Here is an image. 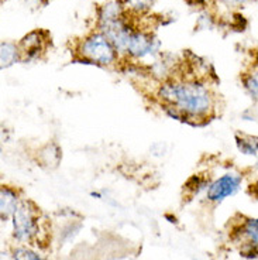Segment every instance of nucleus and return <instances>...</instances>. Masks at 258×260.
<instances>
[{
	"instance_id": "nucleus-13",
	"label": "nucleus",
	"mask_w": 258,
	"mask_h": 260,
	"mask_svg": "<svg viewBox=\"0 0 258 260\" xmlns=\"http://www.w3.org/2000/svg\"><path fill=\"white\" fill-rule=\"evenodd\" d=\"M153 3H154V0H127V5L138 13L149 10L150 7L153 6Z\"/></svg>"
},
{
	"instance_id": "nucleus-12",
	"label": "nucleus",
	"mask_w": 258,
	"mask_h": 260,
	"mask_svg": "<svg viewBox=\"0 0 258 260\" xmlns=\"http://www.w3.org/2000/svg\"><path fill=\"white\" fill-rule=\"evenodd\" d=\"M13 260H46L40 254L32 252L31 249L27 247H17L13 250Z\"/></svg>"
},
{
	"instance_id": "nucleus-17",
	"label": "nucleus",
	"mask_w": 258,
	"mask_h": 260,
	"mask_svg": "<svg viewBox=\"0 0 258 260\" xmlns=\"http://www.w3.org/2000/svg\"><path fill=\"white\" fill-rule=\"evenodd\" d=\"M31 2H34V3H40L41 0H31Z\"/></svg>"
},
{
	"instance_id": "nucleus-3",
	"label": "nucleus",
	"mask_w": 258,
	"mask_h": 260,
	"mask_svg": "<svg viewBox=\"0 0 258 260\" xmlns=\"http://www.w3.org/2000/svg\"><path fill=\"white\" fill-rule=\"evenodd\" d=\"M14 238L20 242H30L39 234V216L37 208L30 201H21L19 208L12 216Z\"/></svg>"
},
{
	"instance_id": "nucleus-14",
	"label": "nucleus",
	"mask_w": 258,
	"mask_h": 260,
	"mask_svg": "<svg viewBox=\"0 0 258 260\" xmlns=\"http://www.w3.org/2000/svg\"><path fill=\"white\" fill-rule=\"evenodd\" d=\"M240 254L247 259H258V245H251V243L241 245Z\"/></svg>"
},
{
	"instance_id": "nucleus-15",
	"label": "nucleus",
	"mask_w": 258,
	"mask_h": 260,
	"mask_svg": "<svg viewBox=\"0 0 258 260\" xmlns=\"http://www.w3.org/2000/svg\"><path fill=\"white\" fill-rule=\"evenodd\" d=\"M79 229H81V225H79V223H78V225H75V223H69L68 226H65L64 229H62L61 236H62V239H64L65 242L71 241V239H73V236L79 232Z\"/></svg>"
},
{
	"instance_id": "nucleus-1",
	"label": "nucleus",
	"mask_w": 258,
	"mask_h": 260,
	"mask_svg": "<svg viewBox=\"0 0 258 260\" xmlns=\"http://www.w3.org/2000/svg\"><path fill=\"white\" fill-rule=\"evenodd\" d=\"M158 96L178 116L200 119L213 111V95L206 85L199 81H171L158 89Z\"/></svg>"
},
{
	"instance_id": "nucleus-9",
	"label": "nucleus",
	"mask_w": 258,
	"mask_h": 260,
	"mask_svg": "<svg viewBox=\"0 0 258 260\" xmlns=\"http://www.w3.org/2000/svg\"><path fill=\"white\" fill-rule=\"evenodd\" d=\"M43 50V39L40 36L39 31H32L30 34H27L24 39L21 40L20 43V51L21 54L24 52L27 57H37L39 52Z\"/></svg>"
},
{
	"instance_id": "nucleus-16",
	"label": "nucleus",
	"mask_w": 258,
	"mask_h": 260,
	"mask_svg": "<svg viewBox=\"0 0 258 260\" xmlns=\"http://www.w3.org/2000/svg\"><path fill=\"white\" fill-rule=\"evenodd\" d=\"M225 5L227 6H232V7H240V6H244L247 3H250L252 0H222Z\"/></svg>"
},
{
	"instance_id": "nucleus-11",
	"label": "nucleus",
	"mask_w": 258,
	"mask_h": 260,
	"mask_svg": "<svg viewBox=\"0 0 258 260\" xmlns=\"http://www.w3.org/2000/svg\"><path fill=\"white\" fill-rule=\"evenodd\" d=\"M243 86H244L245 92L255 102H258V70H254V71L245 75L244 78H243Z\"/></svg>"
},
{
	"instance_id": "nucleus-5",
	"label": "nucleus",
	"mask_w": 258,
	"mask_h": 260,
	"mask_svg": "<svg viewBox=\"0 0 258 260\" xmlns=\"http://www.w3.org/2000/svg\"><path fill=\"white\" fill-rule=\"evenodd\" d=\"M158 52V41L147 32L133 31L129 39L126 54L131 55L133 58L144 59Z\"/></svg>"
},
{
	"instance_id": "nucleus-2",
	"label": "nucleus",
	"mask_w": 258,
	"mask_h": 260,
	"mask_svg": "<svg viewBox=\"0 0 258 260\" xmlns=\"http://www.w3.org/2000/svg\"><path fill=\"white\" fill-rule=\"evenodd\" d=\"M79 52L86 61L97 65H112L116 62L117 50L103 32H96L82 41Z\"/></svg>"
},
{
	"instance_id": "nucleus-6",
	"label": "nucleus",
	"mask_w": 258,
	"mask_h": 260,
	"mask_svg": "<svg viewBox=\"0 0 258 260\" xmlns=\"http://www.w3.org/2000/svg\"><path fill=\"white\" fill-rule=\"evenodd\" d=\"M19 194L13 188L3 185L0 189V216L2 221H7L10 216H13L16 209L20 205Z\"/></svg>"
},
{
	"instance_id": "nucleus-10",
	"label": "nucleus",
	"mask_w": 258,
	"mask_h": 260,
	"mask_svg": "<svg viewBox=\"0 0 258 260\" xmlns=\"http://www.w3.org/2000/svg\"><path fill=\"white\" fill-rule=\"evenodd\" d=\"M20 55H21L20 47L14 46L12 43H2V47H0V62H2L3 70L16 64L20 59Z\"/></svg>"
},
{
	"instance_id": "nucleus-7",
	"label": "nucleus",
	"mask_w": 258,
	"mask_h": 260,
	"mask_svg": "<svg viewBox=\"0 0 258 260\" xmlns=\"http://www.w3.org/2000/svg\"><path fill=\"white\" fill-rule=\"evenodd\" d=\"M237 236L243 242L241 245H258V218H245L237 228Z\"/></svg>"
},
{
	"instance_id": "nucleus-4",
	"label": "nucleus",
	"mask_w": 258,
	"mask_h": 260,
	"mask_svg": "<svg viewBox=\"0 0 258 260\" xmlns=\"http://www.w3.org/2000/svg\"><path fill=\"white\" fill-rule=\"evenodd\" d=\"M244 177L241 173L237 171H229L225 173L223 176L216 178L207 187L206 197L210 202H223L227 198H230L233 195H236L243 185Z\"/></svg>"
},
{
	"instance_id": "nucleus-18",
	"label": "nucleus",
	"mask_w": 258,
	"mask_h": 260,
	"mask_svg": "<svg viewBox=\"0 0 258 260\" xmlns=\"http://www.w3.org/2000/svg\"><path fill=\"white\" fill-rule=\"evenodd\" d=\"M255 166H257V167H258V157H257V162H255Z\"/></svg>"
},
{
	"instance_id": "nucleus-8",
	"label": "nucleus",
	"mask_w": 258,
	"mask_h": 260,
	"mask_svg": "<svg viewBox=\"0 0 258 260\" xmlns=\"http://www.w3.org/2000/svg\"><path fill=\"white\" fill-rule=\"evenodd\" d=\"M236 146L241 154L248 157H258V137L239 132L234 135Z\"/></svg>"
}]
</instances>
